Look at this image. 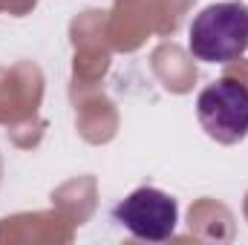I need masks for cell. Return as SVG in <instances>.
<instances>
[{
    "instance_id": "6da1fadb",
    "label": "cell",
    "mask_w": 248,
    "mask_h": 245,
    "mask_svg": "<svg viewBox=\"0 0 248 245\" xmlns=\"http://www.w3.org/2000/svg\"><path fill=\"white\" fill-rule=\"evenodd\" d=\"M248 49V6L240 0L205 6L187 29V52L202 63H228Z\"/></svg>"
},
{
    "instance_id": "7a4b0ae2",
    "label": "cell",
    "mask_w": 248,
    "mask_h": 245,
    "mask_svg": "<svg viewBox=\"0 0 248 245\" xmlns=\"http://www.w3.org/2000/svg\"><path fill=\"white\" fill-rule=\"evenodd\" d=\"M196 116L214 141H243L248 136V87L237 78H217L199 92Z\"/></svg>"
},
{
    "instance_id": "3957f363",
    "label": "cell",
    "mask_w": 248,
    "mask_h": 245,
    "mask_svg": "<svg viewBox=\"0 0 248 245\" xmlns=\"http://www.w3.org/2000/svg\"><path fill=\"white\" fill-rule=\"evenodd\" d=\"M113 219L127 228L136 240L165 243L176 234L179 205L159 187H139L113 208Z\"/></svg>"
}]
</instances>
